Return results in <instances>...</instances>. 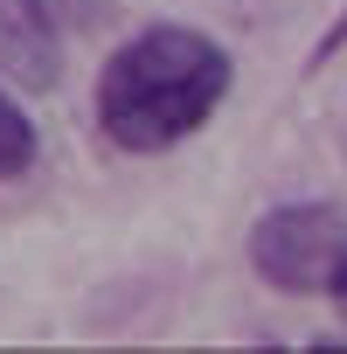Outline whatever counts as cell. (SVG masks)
I'll use <instances>...</instances> for the list:
<instances>
[{"mask_svg":"<svg viewBox=\"0 0 347 354\" xmlns=\"http://www.w3.org/2000/svg\"><path fill=\"white\" fill-rule=\"evenodd\" d=\"M229 97V49L202 28L153 21L97 70V132L118 153H167L195 139Z\"/></svg>","mask_w":347,"mask_h":354,"instance_id":"obj_1","label":"cell"},{"mask_svg":"<svg viewBox=\"0 0 347 354\" xmlns=\"http://www.w3.org/2000/svg\"><path fill=\"white\" fill-rule=\"evenodd\" d=\"M340 257H347V216L333 202H278L250 230V271L285 299L326 292Z\"/></svg>","mask_w":347,"mask_h":354,"instance_id":"obj_2","label":"cell"},{"mask_svg":"<svg viewBox=\"0 0 347 354\" xmlns=\"http://www.w3.org/2000/svg\"><path fill=\"white\" fill-rule=\"evenodd\" d=\"M0 70L21 91H56L63 77V28L35 8V0H0Z\"/></svg>","mask_w":347,"mask_h":354,"instance_id":"obj_3","label":"cell"},{"mask_svg":"<svg viewBox=\"0 0 347 354\" xmlns=\"http://www.w3.org/2000/svg\"><path fill=\"white\" fill-rule=\"evenodd\" d=\"M42 139H35V118L21 111L15 91H0V181H21V174L35 167Z\"/></svg>","mask_w":347,"mask_h":354,"instance_id":"obj_4","label":"cell"},{"mask_svg":"<svg viewBox=\"0 0 347 354\" xmlns=\"http://www.w3.org/2000/svg\"><path fill=\"white\" fill-rule=\"evenodd\" d=\"M35 8L70 35V28H104L111 21V0H35Z\"/></svg>","mask_w":347,"mask_h":354,"instance_id":"obj_5","label":"cell"},{"mask_svg":"<svg viewBox=\"0 0 347 354\" xmlns=\"http://www.w3.org/2000/svg\"><path fill=\"white\" fill-rule=\"evenodd\" d=\"M326 299H333V313L347 319V257H340V271H333V285H326Z\"/></svg>","mask_w":347,"mask_h":354,"instance_id":"obj_6","label":"cell"}]
</instances>
